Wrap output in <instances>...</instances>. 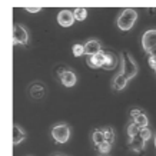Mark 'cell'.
<instances>
[{"label":"cell","mask_w":156,"mask_h":156,"mask_svg":"<svg viewBox=\"0 0 156 156\" xmlns=\"http://www.w3.org/2000/svg\"><path fill=\"white\" fill-rule=\"evenodd\" d=\"M136 20H137L136 10L125 9L122 13L119 14L118 22H116V23H118V27L120 29V30H123V32H128V30H130V29L135 26Z\"/></svg>","instance_id":"cell-1"},{"label":"cell","mask_w":156,"mask_h":156,"mask_svg":"<svg viewBox=\"0 0 156 156\" xmlns=\"http://www.w3.org/2000/svg\"><path fill=\"white\" fill-rule=\"evenodd\" d=\"M120 57H122V75L128 80H130L137 75V65L133 60L132 55L128 52H123Z\"/></svg>","instance_id":"cell-2"},{"label":"cell","mask_w":156,"mask_h":156,"mask_svg":"<svg viewBox=\"0 0 156 156\" xmlns=\"http://www.w3.org/2000/svg\"><path fill=\"white\" fill-rule=\"evenodd\" d=\"M52 137L57 143H66L70 137V128L66 123H59L52 128Z\"/></svg>","instance_id":"cell-3"},{"label":"cell","mask_w":156,"mask_h":156,"mask_svg":"<svg viewBox=\"0 0 156 156\" xmlns=\"http://www.w3.org/2000/svg\"><path fill=\"white\" fill-rule=\"evenodd\" d=\"M142 48L145 49V52L151 53H156V29H151L146 30L142 36Z\"/></svg>","instance_id":"cell-4"},{"label":"cell","mask_w":156,"mask_h":156,"mask_svg":"<svg viewBox=\"0 0 156 156\" xmlns=\"http://www.w3.org/2000/svg\"><path fill=\"white\" fill-rule=\"evenodd\" d=\"M29 40L27 30L22 24H14L13 26V43L14 44H26Z\"/></svg>","instance_id":"cell-5"},{"label":"cell","mask_w":156,"mask_h":156,"mask_svg":"<svg viewBox=\"0 0 156 156\" xmlns=\"http://www.w3.org/2000/svg\"><path fill=\"white\" fill-rule=\"evenodd\" d=\"M48 93L46 85L42 82H33L32 85L29 86V95L32 96L33 99H43Z\"/></svg>","instance_id":"cell-6"},{"label":"cell","mask_w":156,"mask_h":156,"mask_svg":"<svg viewBox=\"0 0 156 156\" xmlns=\"http://www.w3.org/2000/svg\"><path fill=\"white\" fill-rule=\"evenodd\" d=\"M57 23L63 26V27H70L75 23V17H73V12L70 10H60L57 14Z\"/></svg>","instance_id":"cell-7"},{"label":"cell","mask_w":156,"mask_h":156,"mask_svg":"<svg viewBox=\"0 0 156 156\" xmlns=\"http://www.w3.org/2000/svg\"><path fill=\"white\" fill-rule=\"evenodd\" d=\"M86 63H87V66L92 67V69L103 67V65H105V50H100V52L98 53V55H95V56H87Z\"/></svg>","instance_id":"cell-8"},{"label":"cell","mask_w":156,"mask_h":156,"mask_svg":"<svg viewBox=\"0 0 156 156\" xmlns=\"http://www.w3.org/2000/svg\"><path fill=\"white\" fill-rule=\"evenodd\" d=\"M60 82L63 86H66V87H72V86L76 85V80H77V77H76V73L72 69H66V70L63 72L60 76Z\"/></svg>","instance_id":"cell-9"},{"label":"cell","mask_w":156,"mask_h":156,"mask_svg":"<svg viewBox=\"0 0 156 156\" xmlns=\"http://www.w3.org/2000/svg\"><path fill=\"white\" fill-rule=\"evenodd\" d=\"M83 46H85V55L86 56H95V55H98V53L102 50V46H100L99 40H96V39H90V40H87Z\"/></svg>","instance_id":"cell-10"},{"label":"cell","mask_w":156,"mask_h":156,"mask_svg":"<svg viewBox=\"0 0 156 156\" xmlns=\"http://www.w3.org/2000/svg\"><path fill=\"white\" fill-rule=\"evenodd\" d=\"M145 143H146V142H145V140H143L139 135L129 139V147H130L133 152H136V153H140V152L145 149Z\"/></svg>","instance_id":"cell-11"},{"label":"cell","mask_w":156,"mask_h":156,"mask_svg":"<svg viewBox=\"0 0 156 156\" xmlns=\"http://www.w3.org/2000/svg\"><path fill=\"white\" fill-rule=\"evenodd\" d=\"M116 66H118V57L115 56L112 52H105L103 69H106V70H113Z\"/></svg>","instance_id":"cell-12"},{"label":"cell","mask_w":156,"mask_h":156,"mask_svg":"<svg viewBox=\"0 0 156 156\" xmlns=\"http://www.w3.org/2000/svg\"><path fill=\"white\" fill-rule=\"evenodd\" d=\"M128 79L125 77V76L122 75V73H119V75H116L113 77V80H112V87H113L115 90H123L126 86H128Z\"/></svg>","instance_id":"cell-13"},{"label":"cell","mask_w":156,"mask_h":156,"mask_svg":"<svg viewBox=\"0 0 156 156\" xmlns=\"http://www.w3.org/2000/svg\"><path fill=\"white\" fill-rule=\"evenodd\" d=\"M26 139V132L19 125H13V145H20Z\"/></svg>","instance_id":"cell-14"},{"label":"cell","mask_w":156,"mask_h":156,"mask_svg":"<svg viewBox=\"0 0 156 156\" xmlns=\"http://www.w3.org/2000/svg\"><path fill=\"white\" fill-rule=\"evenodd\" d=\"M92 140L95 143L96 146H99L100 143L105 142V135H103V129H96L92 133Z\"/></svg>","instance_id":"cell-15"},{"label":"cell","mask_w":156,"mask_h":156,"mask_svg":"<svg viewBox=\"0 0 156 156\" xmlns=\"http://www.w3.org/2000/svg\"><path fill=\"white\" fill-rule=\"evenodd\" d=\"M73 17H75V20L83 22V20L87 17V10H86L85 7H77V9L73 10Z\"/></svg>","instance_id":"cell-16"},{"label":"cell","mask_w":156,"mask_h":156,"mask_svg":"<svg viewBox=\"0 0 156 156\" xmlns=\"http://www.w3.org/2000/svg\"><path fill=\"white\" fill-rule=\"evenodd\" d=\"M133 122H135L137 126H139V128L142 129V128H147V125H149V119H147V116L142 112V113L139 115V116H137V118L135 119Z\"/></svg>","instance_id":"cell-17"},{"label":"cell","mask_w":156,"mask_h":156,"mask_svg":"<svg viewBox=\"0 0 156 156\" xmlns=\"http://www.w3.org/2000/svg\"><path fill=\"white\" fill-rule=\"evenodd\" d=\"M139 132H140V128H139L135 122H130L128 125V136H129V139H130V137L137 136Z\"/></svg>","instance_id":"cell-18"},{"label":"cell","mask_w":156,"mask_h":156,"mask_svg":"<svg viewBox=\"0 0 156 156\" xmlns=\"http://www.w3.org/2000/svg\"><path fill=\"white\" fill-rule=\"evenodd\" d=\"M103 135H105V142L110 143V145L115 142V130L112 128H105Z\"/></svg>","instance_id":"cell-19"},{"label":"cell","mask_w":156,"mask_h":156,"mask_svg":"<svg viewBox=\"0 0 156 156\" xmlns=\"http://www.w3.org/2000/svg\"><path fill=\"white\" fill-rule=\"evenodd\" d=\"M72 50H73V56H75V57H80V56H83V55H85V46H83V44H80V43H76V44H73Z\"/></svg>","instance_id":"cell-20"},{"label":"cell","mask_w":156,"mask_h":156,"mask_svg":"<svg viewBox=\"0 0 156 156\" xmlns=\"http://www.w3.org/2000/svg\"><path fill=\"white\" fill-rule=\"evenodd\" d=\"M139 136L142 137L145 142H147V140L152 137V130L149 128H142L140 129V132H139Z\"/></svg>","instance_id":"cell-21"},{"label":"cell","mask_w":156,"mask_h":156,"mask_svg":"<svg viewBox=\"0 0 156 156\" xmlns=\"http://www.w3.org/2000/svg\"><path fill=\"white\" fill-rule=\"evenodd\" d=\"M110 149H112V145L108 142H103V143H100L99 146H98V151L102 153V155H106V153H109L110 152Z\"/></svg>","instance_id":"cell-22"},{"label":"cell","mask_w":156,"mask_h":156,"mask_svg":"<svg viewBox=\"0 0 156 156\" xmlns=\"http://www.w3.org/2000/svg\"><path fill=\"white\" fill-rule=\"evenodd\" d=\"M149 66L152 67V69H155L156 70V53H153V55H151V56H149Z\"/></svg>","instance_id":"cell-23"},{"label":"cell","mask_w":156,"mask_h":156,"mask_svg":"<svg viewBox=\"0 0 156 156\" xmlns=\"http://www.w3.org/2000/svg\"><path fill=\"white\" fill-rule=\"evenodd\" d=\"M66 69H69V67H67V66H65V65H59V66H57L56 69H55V73H56V75H59V76H60L62 73H63V72L66 70Z\"/></svg>","instance_id":"cell-24"},{"label":"cell","mask_w":156,"mask_h":156,"mask_svg":"<svg viewBox=\"0 0 156 156\" xmlns=\"http://www.w3.org/2000/svg\"><path fill=\"white\" fill-rule=\"evenodd\" d=\"M140 113H142L140 109H132V110H130V118H132V120H135Z\"/></svg>","instance_id":"cell-25"},{"label":"cell","mask_w":156,"mask_h":156,"mask_svg":"<svg viewBox=\"0 0 156 156\" xmlns=\"http://www.w3.org/2000/svg\"><path fill=\"white\" fill-rule=\"evenodd\" d=\"M26 10H27L29 13H39V12H40V7H27Z\"/></svg>","instance_id":"cell-26"},{"label":"cell","mask_w":156,"mask_h":156,"mask_svg":"<svg viewBox=\"0 0 156 156\" xmlns=\"http://www.w3.org/2000/svg\"><path fill=\"white\" fill-rule=\"evenodd\" d=\"M155 147H156V135H155Z\"/></svg>","instance_id":"cell-27"},{"label":"cell","mask_w":156,"mask_h":156,"mask_svg":"<svg viewBox=\"0 0 156 156\" xmlns=\"http://www.w3.org/2000/svg\"><path fill=\"white\" fill-rule=\"evenodd\" d=\"M155 72H156V70H155Z\"/></svg>","instance_id":"cell-28"}]
</instances>
